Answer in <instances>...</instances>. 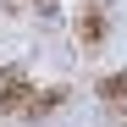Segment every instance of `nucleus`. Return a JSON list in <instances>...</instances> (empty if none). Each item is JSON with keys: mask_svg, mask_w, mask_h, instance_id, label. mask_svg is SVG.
Here are the masks:
<instances>
[{"mask_svg": "<svg viewBox=\"0 0 127 127\" xmlns=\"http://www.w3.org/2000/svg\"><path fill=\"white\" fill-rule=\"evenodd\" d=\"M33 99H39V89H33L28 77L6 83V89H0V122H11V116H33Z\"/></svg>", "mask_w": 127, "mask_h": 127, "instance_id": "1", "label": "nucleus"}, {"mask_svg": "<svg viewBox=\"0 0 127 127\" xmlns=\"http://www.w3.org/2000/svg\"><path fill=\"white\" fill-rule=\"evenodd\" d=\"M105 28H111V22H105V6H83L77 11V44L83 50H99L105 44Z\"/></svg>", "mask_w": 127, "mask_h": 127, "instance_id": "2", "label": "nucleus"}, {"mask_svg": "<svg viewBox=\"0 0 127 127\" xmlns=\"http://www.w3.org/2000/svg\"><path fill=\"white\" fill-rule=\"evenodd\" d=\"M94 99L111 105V111H127V72H105V77L94 83Z\"/></svg>", "mask_w": 127, "mask_h": 127, "instance_id": "3", "label": "nucleus"}, {"mask_svg": "<svg viewBox=\"0 0 127 127\" xmlns=\"http://www.w3.org/2000/svg\"><path fill=\"white\" fill-rule=\"evenodd\" d=\"M61 105H66V89H44V94L33 99V122H39V116H50V111H61Z\"/></svg>", "mask_w": 127, "mask_h": 127, "instance_id": "4", "label": "nucleus"}, {"mask_svg": "<svg viewBox=\"0 0 127 127\" xmlns=\"http://www.w3.org/2000/svg\"><path fill=\"white\" fill-rule=\"evenodd\" d=\"M22 77V66H0V89H6V83H17Z\"/></svg>", "mask_w": 127, "mask_h": 127, "instance_id": "5", "label": "nucleus"}, {"mask_svg": "<svg viewBox=\"0 0 127 127\" xmlns=\"http://www.w3.org/2000/svg\"><path fill=\"white\" fill-rule=\"evenodd\" d=\"M122 127H127V122H122Z\"/></svg>", "mask_w": 127, "mask_h": 127, "instance_id": "6", "label": "nucleus"}]
</instances>
